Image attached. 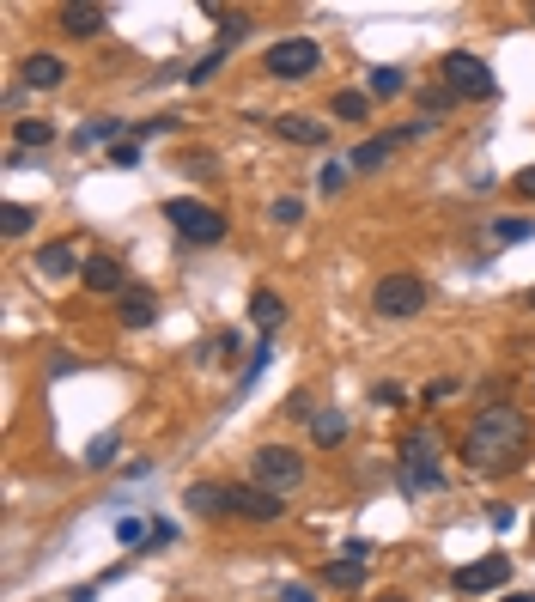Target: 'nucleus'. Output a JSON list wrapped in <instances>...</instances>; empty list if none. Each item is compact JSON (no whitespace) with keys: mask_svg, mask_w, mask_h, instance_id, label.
I'll use <instances>...</instances> for the list:
<instances>
[{"mask_svg":"<svg viewBox=\"0 0 535 602\" xmlns=\"http://www.w3.org/2000/svg\"><path fill=\"white\" fill-rule=\"evenodd\" d=\"M80 280L92 286V292H128V274H122V262L116 256H86V268H80Z\"/></svg>","mask_w":535,"mask_h":602,"instance_id":"4468645a","label":"nucleus"},{"mask_svg":"<svg viewBox=\"0 0 535 602\" xmlns=\"http://www.w3.org/2000/svg\"><path fill=\"white\" fill-rule=\"evenodd\" d=\"M98 590H104V584H80V590H73L67 602H98Z\"/></svg>","mask_w":535,"mask_h":602,"instance_id":"a19ab883","label":"nucleus"},{"mask_svg":"<svg viewBox=\"0 0 535 602\" xmlns=\"http://www.w3.org/2000/svg\"><path fill=\"white\" fill-rule=\"evenodd\" d=\"M55 19H61V31H67V37H98L110 13H104V7H86V0H73V7H61Z\"/></svg>","mask_w":535,"mask_h":602,"instance_id":"dca6fc26","label":"nucleus"},{"mask_svg":"<svg viewBox=\"0 0 535 602\" xmlns=\"http://www.w3.org/2000/svg\"><path fill=\"white\" fill-rule=\"evenodd\" d=\"M116 457H122V432H98V438L86 444V463H92V469H110Z\"/></svg>","mask_w":535,"mask_h":602,"instance_id":"bb28decb","label":"nucleus"},{"mask_svg":"<svg viewBox=\"0 0 535 602\" xmlns=\"http://www.w3.org/2000/svg\"><path fill=\"white\" fill-rule=\"evenodd\" d=\"M529 19H535V7H529Z\"/></svg>","mask_w":535,"mask_h":602,"instance_id":"a18cd8bd","label":"nucleus"},{"mask_svg":"<svg viewBox=\"0 0 535 602\" xmlns=\"http://www.w3.org/2000/svg\"><path fill=\"white\" fill-rule=\"evenodd\" d=\"M274 128H280L286 140H298V146H323V140H329V128H323L317 116H274Z\"/></svg>","mask_w":535,"mask_h":602,"instance_id":"412c9836","label":"nucleus"},{"mask_svg":"<svg viewBox=\"0 0 535 602\" xmlns=\"http://www.w3.org/2000/svg\"><path fill=\"white\" fill-rule=\"evenodd\" d=\"M523 305H529V311H535V286H529V292H523Z\"/></svg>","mask_w":535,"mask_h":602,"instance_id":"79ce46f5","label":"nucleus"},{"mask_svg":"<svg viewBox=\"0 0 535 602\" xmlns=\"http://www.w3.org/2000/svg\"><path fill=\"white\" fill-rule=\"evenodd\" d=\"M116 542H122V548H146L152 536H146V523H140V517H122V523H116Z\"/></svg>","mask_w":535,"mask_h":602,"instance_id":"2f4dec72","label":"nucleus"},{"mask_svg":"<svg viewBox=\"0 0 535 602\" xmlns=\"http://www.w3.org/2000/svg\"><path fill=\"white\" fill-rule=\"evenodd\" d=\"M49 371H55V378H73V371H80V359H73V353H55Z\"/></svg>","mask_w":535,"mask_h":602,"instance_id":"4c0bfd02","label":"nucleus"},{"mask_svg":"<svg viewBox=\"0 0 535 602\" xmlns=\"http://www.w3.org/2000/svg\"><path fill=\"white\" fill-rule=\"evenodd\" d=\"M49 140H55V122H19V128H13V146H19V153H43Z\"/></svg>","mask_w":535,"mask_h":602,"instance_id":"393cba45","label":"nucleus"},{"mask_svg":"<svg viewBox=\"0 0 535 602\" xmlns=\"http://www.w3.org/2000/svg\"><path fill=\"white\" fill-rule=\"evenodd\" d=\"M396 146H402V134H371V140H359L353 146V171H377V165H390V153H396Z\"/></svg>","mask_w":535,"mask_h":602,"instance_id":"f3484780","label":"nucleus"},{"mask_svg":"<svg viewBox=\"0 0 535 602\" xmlns=\"http://www.w3.org/2000/svg\"><path fill=\"white\" fill-rule=\"evenodd\" d=\"M505 602H535V596H505Z\"/></svg>","mask_w":535,"mask_h":602,"instance_id":"37998d69","label":"nucleus"},{"mask_svg":"<svg viewBox=\"0 0 535 602\" xmlns=\"http://www.w3.org/2000/svg\"><path fill=\"white\" fill-rule=\"evenodd\" d=\"M511 578V560H499V554H487L481 566H456V590L463 596H481V590H499Z\"/></svg>","mask_w":535,"mask_h":602,"instance_id":"1a4fd4ad","label":"nucleus"},{"mask_svg":"<svg viewBox=\"0 0 535 602\" xmlns=\"http://www.w3.org/2000/svg\"><path fill=\"white\" fill-rule=\"evenodd\" d=\"M444 396H456V384H450V378H444V384H426V408H432V402H444Z\"/></svg>","mask_w":535,"mask_h":602,"instance_id":"58836bf2","label":"nucleus"},{"mask_svg":"<svg viewBox=\"0 0 535 602\" xmlns=\"http://www.w3.org/2000/svg\"><path fill=\"white\" fill-rule=\"evenodd\" d=\"M268 219H274V225H292V219H304V201H298V195H280V201L268 207Z\"/></svg>","mask_w":535,"mask_h":602,"instance_id":"473e14b6","label":"nucleus"},{"mask_svg":"<svg viewBox=\"0 0 535 602\" xmlns=\"http://www.w3.org/2000/svg\"><path fill=\"white\" fill-rule=\"evenodd\" d=\"M384 602H408V596H384Z\"/></svg>","mask_w":535,"mask_h":602,"instance_id":"c03bdc74","label":"nucleus"},{"mask_svg":"<svg viewBox=\"0 0 535 602\" xmlns=\"http://www.w3.org/2000/svg\"><path fill=\"white\" fill-rule=\"evenodd\" d=\"M165 219L177 225L189 244H219L225 238V213L207 207V201H165Z\"/></svg>","mask_w":535,"mask_h":602,"instance_id":"0eeeda50","label":"nucleus"},{"mask_svg":"<svg viewBox=\"0 0 535 602\" xmlns=\"http://www.w3.org/2000/svg\"><path fill=\"white\" fill-rule=\"evenodd\" d=\"M426 298H432V292H426L420 274H384V280L371 286V311L390 317V323H408V317L426 311Z\"/></svg>","mask_w":535,"mask_h":602,"instance_id":"7ed1b4c3","label":"nucleus"},{"mask_svg":"<svg viewBox=\"0 0 535 602\" xmlns=\"http://www.w3.org/2000/svg\"><path fill=\"white\" fill-rule=\"evenodd\" d=\"M438 80H444L456 98H493V92H499L493 67H487L481 55H469V49H450V55L438 61Z\"/></svg>","mask_w":535,"mask_h":602,"instance_id":"39448f33","label":"nucleus"},{"mask_svg":"<svg viewBox=\"0 0 535 602\" xmlns=\"http://www.w3.org/2000/svg\"><path fill=\"white\" fill-rule=\"evenodd\" d=\"M323 584H335V590H359V584H365V560H347V554L329 560V566H323Z\"/></svg>","mask_w":535,"mask_h":602,"instance_id":"5701e85b","label":"nucleus"},{"mask_svg":"<svg viewBox=\"0 0 535 602\" xmlns=\"http://www.w3.org/2000/svg\"><path fill=\"white\" fill-rule=\"evenodd\" d=\"M225 55H232V43H213V49H207V55H201V61H195L189 73H183V80H189V86H207V80H213V73L225 67Z\"/></svg>","mask_w":535,"mask_h":602,"instance_id":"a878e982","label":"nucleus"},{"mask_svg":"<svg viewBox=\"0 0 535 602\" xmlns=\"http://www.w3.org/2000/svg\"><path fill=\"white\" fill-rule=\"evenodd\" d=\"M122 128H128V122H116V116H92V122L73 128V146H80V153H92V146H116Z\"/></svg>","mask_w":535,"mask_h":602,"instance_id":"a211bd4d","label":"nucleus"},{"mask_svg":"<svg viewBox=\"0 0 535 602\" xmlns=\"http://www.w3.org/2000/svg\"><path fill=\"white\" fill-rule=\"evenodd\" d=\"M529 414H517L511 402H493V408H481L475 420H469V432H463V463L475 469V475H517L523 469V457H529Z\"/></svg>","mask_w":535,"mask_h":602,"instance_id":"f257e3e1","label":"nucleus"},{"mask_svg":"<svg viewBox=\"0 0 535 602\" xmlns=\"http://www.w3.org/2000/svg\"><path fill=\"white\" fill-rule=\"evenodd\" d=\"M250 481L286 499V493L304 487V457H298V450H286V444H262L256 457H250Z\"/></svg>","mask_w":535,"mask_h":602,"instance_id":"20e7f679","label":"nucleus"},{"mask_svg":"<svg viewBox=\"0 0 535 602\" xmlns=\"http://www.w3.org/2000/svg\"><path fill=\"white\" fill-rule=\"evenodd\" d=\"M396 457H402V487H408V493H444V469H438V432H432V426H408Z\"/></svg>","mask_w":535,"mask_h":602,"instance_id":"f03ea898","label":"nucleus"},{"mask_svg":"<svg viewBox=\"0 0 535 602\" xmlns=\"http://www.w3.org/2000/svg\"><path fill=\"white\" fill-rule=\"evenodd\" d=\"M183 171L189 177H213V153H183Z\"/></svg>","mask_w":535,"mask_h":602,"instance_id":"c9c22d12","label":"nucleus"},{"mask_svg":"<svg viewBox=\"0 0 535 602\" xmlns=\"http://www.w3.org/2000/svg\"><path fill=\"white\" fill-rule=\"evenodd\" d=\"M347 432H353V420H347L341 408H317V414H311V438H317L323 450H335V444H347Z\"/></svg>","mask_w":535,"mask_h":602,"instance_id":"6ab92c4d","label":"nucleus"},{"mask_svg":"<svg viewBox=\"0 0 535 602\" xmlns=\"http://www.w3.org/2000/svg\"><path fill=\"white\" fill-rule=\"evenodd\" d=\"M408 80H402V67H371L365 73V98H402Z\"/></svg>","mask_w":535,"mask_h":602,"instance_id":"4be33fe9","label":"nucleus"},{"mask_svg":"<svg viewBox=\"0 0 535 602\" xmlns=\"http://www.w3.org/2000/svg\"><path fill=\"white\" fill-rule=\"evenodd\" d=\"M19 80H25L31 92H55V86L67 80V61H61V55H49V49H37V55H25V61H19Z\"/></svg>","mask_w":535,"mask_h":602,"instance_id":"9d476101","label":"nucleus"},{"mask_svg":"<svg viewBox=\"0 0 535 602\" xmlns=\"http://www.w3.org/2000/svg\"><path fill=\"white\" fill-rule=\"evenodd\" d=\"M268 365H274V341H262V347H256V359H250V371H244V384H238V396H250V390H256V378H262Z\"/></svg>","mask_w":535,"mask_h":602,"instance_id":"7c9ffc66","label":"nucleus"},{"mask_svg":"<svg viewBox=\"0 0 535 602\" xmlns=\"http://www.w3.org/2000/svg\"><path fill=\"white\" fill-rule=\"evenodd\" d=\"M529 523H535V517H529Z\"/></svg>","mask_w":535,"mask_h":602,"instance_id":"49530a36","label":"nucleus"},{"mask_svg":"<svg viewBox=\"0 0 535 602\" xmlns=\"http://www.w3.org/2000/svg\"><path fill=\"white\" fill-rule=\"evenodd\" d=\"M347 177H353V165H347V159H329V165L317 171V189H323V195H341Z\"/></svg>","mask_w":535,"mask_h":602,"instance_id":"c85d7f7f","label":"nucleus"},{"mask_svg":"<svg viewBox=\"0 0 535 602\" xmlns=\"http://www.w3.org/2000/svg\"><path fill=\"white\" fill-rule=\"evenodd\" d=\"M511 189H517L523 201H535V165H529V171H517V177H511Z\"/></svg>","mask_w":535,"mask_h":602,"instance_id":"e433bc0d","label":"nucleus"},{"mask_svg":"<svg viewBox=\"0 0 535 602\" xmlns=\"http://www.w3.org/2000/svg\"><path fill=\"white\" fill-rule=\"evenodd\" d=\"M250 323L262 329V341H274V335H280V323H286V298H280V292H268V286H256V298H250Z\"/></svg>","mask_w":535,"mask_h":602,"instance_id":"ddd939ff","label":"nucleus"},{"mask_svg":"<svg viewBox=\"0 0 535 602\" xmlns=\"http://www.w3.org/2000/svg\"><path fill=\"white\" fill-rule=\"evenodd\" d=\"M31 225H37V213L25 201H0V232H7V238H25Z\"/></svg>","mask_w":535,"mask_h":602,"instance_id":"b1692460","label":"nucleus"},{"mask_svg":"<svg viewBox=\"0 0 535 602\" xmlns=\"http://www.w3.org/2000/svg\"><path fill=\"white\" fill-rule=\"evenodd\" d=\"M232 517H244V523H274V517H286V499L268 493V487H256V481H244V487H232Z\"/></svg>","mask_w":535,"mask_h":602,"instance_id":"6e6552de","label":"nucleus"},{"mask_svg":"<svg viewBox=\"0 0 535 602\" xmlns=\"http://www.w3.org/2000/svg\"><path fill=\"white\" fill-rule=\"evenodd\" d=\"M31 268H37L43 280H67L73 268H86V262H80V250H73L67 238H55V244H43V250H37V262H31Z\"/></svg>","mask_w":535,"mask_h":602,"instance_id":"f8f14e48","label":"nucleus"},{"mask_svg":"<svg viewBox=\"0 0 535 602\" xmlns=\"http://www.w3.org/2000/svg\"><path fill=\"white\" fill-rule=\"evenodd\" d=\"M371 402H377V408H402L408 396H402V384H377V390H371Z\"/></svg>","mask_w":535,"mask_h":602,"instance_id":"f704fd0d","label":"nucleus"},{"mask_svg":"<svg viewBox=\"0 0 535 602\" xmlns=\"http://www.w3.org/2000/svg\"><path fill=\"white\" fill-rule=\"evenodd\" d=\"M116 317H122V329H152V323H159V298H152L146 286H128L116 298Z\"/></svg>","mask_w":535,"mask_h":602,"instance_id":"9b49d317","label":"nucleus"},{"mask_svg":"<svg viewBox=\"0 0 535 602\" xmlns=\"http://www.w3.org/2000/svg\"><path fill=\"white\" fill-rule=\"evenodd\" d=\"M262 67H268V80H311V73L323 67V49L311 37H280Z\"/></svg>","mask_w":535,"mask_h":602,"instance_id":"423d86ee","label":"nucleus"},{"mask_svg":"<svg viewBox=\"0 0 535 602\" xmlns=\"http://www.w3.org/2000/svg\"><path fill=\"white\" fill-rule=\"evenodd\" d=\"M110 165H140V140H116L110 146Z\"/></svg>","mask_w":535,"mask_h":602,"instance_id":"72a5a7b5","label":"nucleus"},{"mask_svg":"<svg viewBox=\"0 0 535 602\" xmlns=\"http://www.w3.org/2000/svg\"><path fill=\"white\" fill-rule=\"evenodd\" d=\"M365 110H371L365 92H335V116H341V122H365Z\"/></svg>","mask_w":535,"mask_h":602,"instance_id":"c756f323","label":"nucleus"},{"mask_svg":"<svg viewBox=\"0 0 535 602\" xmlns=\"http://www.w3.org/2000/svg\"><path fill=\"white\" fill-rule=\"evenodd\" d=\"M280 602H317V596L304 590V584H286V590H280Z\"/></svg>","mask_w":535,"mask_h":602,"instance_id":"ea45409f","label":"nucleus"},{"mask_svg":"<svg viewBox=\"0 0 535 602\" xmlns=\"http://www.w3.org/2000/svg\"><path fill=\"white\" fill-rule=\"evenodd\" d=\"M523 238H535V219H517V213L493 219V244H523Z\"/></svg>","mask_w":535,"mask_h":602,"instance_id":"cd10ccee","label":"nucleus"},{"mask_svg":"<svg viewBox=\"0 0 535 602\" xmlns=\"http://www.w3.org/2000/svg\"><path fill=\"white\" fill-rule=\"evenodd\" d=\"M414 98H420V122H432V128H438V116H450L456 104H463V98H456V92H450L444 80H432V86H420Z\"/></svg>","mask_w":535,"mask_h":602,"instance_id":"aec40b11","label":"nucleus"},{"mask_svg":"<svg viewBox=\"0 0 535 602\" xmlns=\"http://www.w3.org/2000/svg\"><path fill=\"white\" fill-rule=\"evenodd\" d=\"M183 505L201 511V517H232V487H219V481H195V487L183 493Z\"/></svg>","mask_w":535,"mask_h":602,"instance_id":"2eb2a0df","label":"nucleus"}]
</instances>
